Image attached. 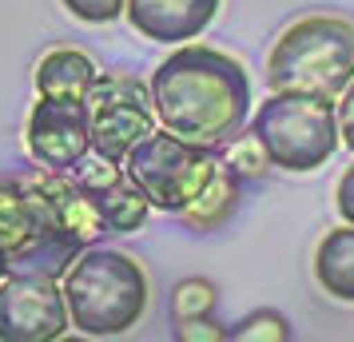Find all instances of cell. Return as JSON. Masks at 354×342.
Returning a JSON list of instances; mask_svg holds the SVG:
<instances>
[{
    "label": "cell",
    "instance_id": "obj_1",
    "mask_svg": "<svg viewBox=\"0 0 354 342\" xmlns=\"http://www.w3.org/2000/svg\"><path fill=\"white\" fill-rule=\"evenodd\" d=\"M151 104L160 128L192 144L223 147L251 120V76L219 48L179 44L151 72Z\"/></svg>",
    "mask_w": 354,
    "mask_h": 342
},
{
    "label": "cell",
    "instance_id": "obj_2",
    "mask_svg": "<svg viewBox=\"0 0 354 342\" xmlns=\"http://www.w3.org/2000/svg\"><path fill=\"white\" fill-rule=\"evenodd\" d=\"M64 298L72 326L88 339L128 334L147 310V275L144 267L108 247H88L64 271Z\"/></svg>",
    "mask_w": 354,
    "mask_h": 342
},
{
    "label": "cell",
    "instance_id": "obj_3",
    "mask_svg": "<svg viewBox=\"0 0 354 342\" xmlns=\"http://www.w3.org/2000/svg\"><path fill=\"white\" fill-rule=\"evenodd\" d=\"M354 80V24L342 17L295 20L267 56L271 92L338 99Z\"/></svg>",
    "mask_w": 354,
    "mask_h": 342
},
{
    "label": "cell",
    "instance_id": "obj_4",
    "mask_svg": "<svg viewBox=\"0 0 354 342\" xmlns=\"http://www.w3.org/2000/svg\"><path fill=\"white\" fill-rule=\"evenodd\" d=\"M80 251L88 247L64 231L52 207L20 175L0 180V255L8 263V275L64 278Z\"/></svg>",
    "mask_w": 354,
    "mask_h": 342
},
{
    "label": "cell",
    "instance_id": "obj_5",
    "mask_svg": "<svg viewBox=\"0 0 354 342\" xmlns=\"http://www.w3.org/2000/svg\"><path fill=\"white\" fill-rule=\"evenodd\" d=\"M251 131L263 140L274 167L295 175L322 167L342 144L335 99L303 96V92H271L255 108Z\"/></svg>",
    "mask_w": 354,
    "mask_h": 342
},
{
    "label": "cell",
    "instance_id": "obj_6",
    "mask_svg": "<svg viewBox=\"0 0 354 342\" xmlns=\"http://www.w3.org/2000/svg\"><path fill=\"white\" fill-rule=\"evenodd\" d=\"M215 163H219V147L192 144L176 131L156 128L131 147L124 167L131 171V180L144 187V196L151 199L156 211L183 215L187 203L203 191Z\"/></svg>",
    "mask_w": 354,
    "mask_h": 342
},
{
    "label": "cell",
    "instance_id": "obj_7",
    "mask_svg": "<svg viewBox=\"0 0 354 342\" xmlns=\"http://www.w3.org/2000/svg\"><path fill=\"white\" fill-rule=\"evenodd\" d=\"M84 104L92 120V151L115 163L128 160L131 147L160 124L156 104H151V84L136 80L128 72H100Z\"/></svg>",
    "mask_w": 354,
    "mask_h": 342
},
{
    "label": "cell",
    "instance_id": "obj_8",
    "mask_svg": "<svg viewBox=\"0 0 354 342\" xmlns=\"http://www.w3.org/2000/svg\"><path fill=\"white\" fill-rule=\"evenodd\" d=\"M68 326L72 314L56 278L8 275L0 283V342H52Z\"/></svg>",
    "mask_w": 354,
    "mask_h": 342
},
{
    "label": "cell",
    "instance_id": "obj_9",
    "mask_svg": "<svg viewBox=\"0 0 354 342\" xmlns=\"http://www.w3.org/2000/svg\"><path fill=\"white\" fill-rule=\"evenodd\" d=\"M28 155L52 171H72L92 151V120L84 96H40L24 131Z\"/></svg>",
    "mask_w": 354,
    "mask_h": 342
},
{
    "label": "cell",
    "instance_id": "obj_10",
    "mask_svg": "<svg viewBox=\"0 0 354 342\" xmlns=\"http://www.w3.org/2000/svg\"><path fill=\"white\" fill-rule=\"evenodd\" d=\"M72 175L80 180V187L92 196L96 203L100 219H104V227L108 235H131V231H140L147 223V215H151V199L144 196V187L131 180V171L124 163L115 160H104L96 151H88L76 167H72Z\"/></svg>",
    "mask_w": 354,
    "mask_h": 342
},
{
    "label": "cell",
    "instance_id": "obj_11",
    "mask_svg": "<svg viewBox=\"0 0 354 342\" xmlns=\"http://www.w3.org/2000/svg\"><path fill=\"white\" fill-rule=\"evenodd\" d=\"M223 0H128V24L156 44H192L207 32Z\"/></svg>",
    "mask_w": 354,
    "mask_h": 342
},
{
    "label": "cell",
    "instance_id": "obj_12",
    "mask_svg": "<svg viewBox=\"0 0 354 342\" xmlns=\"http://www.w3.org/2000/svg\"><path fill=\"white\" fill-rule=\"evenodd\" d=\"M239 191H243V175L223 160V151H219V163H215V171L207 175L203 191L187 203L183 223H187L192 231H215V227H223L227 219L235 215V207H239Z\"/></svg>",
    "mask_w": 354,
    "mask_h": 342
},
{
    "label": "cell",
    "instance_id": "obj_13",
    "mask_svg": "<svg viewBox=\"0 0 354 342\" xmlns=\"http://www.w3.org/2000/svg\"><path fill=\"white\" fill-rule=\"evenodd\" d=\"M315 278L338 303H354V223L326 231L315 251Z\"/></svg>",
    "mask_w": 354,
    "mask_h": 342
},
{
    "label": "cell",
    "instance_id": "obj_14",
    "mask_svg": "<svg viewBox=\"0 0 354 342\" xmlns=\"http://www.w3.org/2000/svg\"><path fill=\"white\" fill-rule=\"evenodd\" d=\"M96 76L100 68L92 64V56L76 48H52L36 64V92L40 96H88Z\"/></svg>",
    "mask_w": 354,
    "mask_h": 342
},
{
    "label": "cell",
    "instance_id": "obj_15",
    "mask_svg": "<svg viewBox=\"0 0 354 342\" xmlns=\"http://www.w3.org/2000/svg\"><path fill=\"white\" fill-rule=\"evenodd\" d=\"M219 151H223V160L239 171L243 180H259V175H267V167H274L271 155H267V147H263V140H259L251 128L239 131V135H235L231 144H223Z\"/></svg>",
    "mask_w": 354,
    "mask_h": 342
},
{
    "label": "cell",
    "instance_id": "obj_16",
    "mask_svg": "<svg viewBox=\"0 0 354 342\" xmlns=\"http://www.w3.org/2000/svg\"><path fill=\"white\" fill-rule=\"evenodd\" d=\"M219 294L207 278H183L176 291H171V319L187 323V319H211L215 314Z\"/></svg>",
    "mask_w": 354,
    "mask_h": 342
},
{
    "label": "cell",
    "instance_id": "obj_17",
    "mask_svg": "<svg viewBox=\"0 0 354 342\" xmlns=\"http://www.w3.org/2000/svg\"><path fill=\"white\" fill-rule=\"evenodd\" d=\"M290 334H295V330H290V323L279 314V310H255V314L239 319L235 326H227V339H231V342H251V339L287 342Z\"/></svg>",
    "mask_w": 354,
    "mask_h": 342
},
{
    "label": "cell",
    "instance_id": "obj_18",
    "mask_svg": "<svg viewBox=\"0 0 354 342\" xmlns=\"http://www.w3.org/2000/svg\"><path fill=\"white\" fill-rule=\"evenodd\" d=\"M60 4L84 24H112L128 12V0H60Z\"/></svg>",
    "mask_w": 354,
    "mask_h": 342
},
{
    "label": "cell",
    "instance_id": "obj_19",
    "mask_svg": "<svg viewBox=\"0 0 354 342\" xmlns=\"http://www.w3.org/2000/svg\"><path fill=\"white\" fill-rule=\"evenodd\" d=\"M176 339H183V342H199V339L219 342V339H227V330L219 323H211V319H187V323H176Z\"/></svg>",
    "mask_w": 354,
    "mask_h": 342
},
{
    "label": "cell",
    "instance_id": "obj_20",
    "mask_svg": "<svg viewBox=\"0 0 354 342\" xmlns=\"http://www.w3.org/2000/svg\"><path fill=\"white\" fill-rule=\"evenodd\" d=\"M335 112H338V135H342V144L354 151V80H351V88L335 99Z\"/></svg>",
    "mask_w": 354,
    "mask_h": 342
},
{
    "label": "cell",
    "instance_id": "obj_21",
    "mask_svg": "<svg viewBox=\"0 0 354 342\" xmlns=\"http://www.w3.org/2000/svg\"><path fill=\"white\" fill-rule=\"evenodd\" d=\"M335 207L342 215V223H354V163L342 171V180L335 187Z\"/></svg>",
    "mask_w": 354,
    "mask_h": 342
},
{
    "label": "cell",
    "instance_id": "obj_22",
    "mask_svg": "<svg viewBox=\"0 0 354 342\" xmlns=\"http://www.w3.org/2000/svg\"><path fill=\"white\" fill-rule=\"evenodd\" d=\"M8 278V263H4V255H0V283Z\"/></svg>",
    "mask_w": 354,
    "mask_h": 342
}]
</instances>
